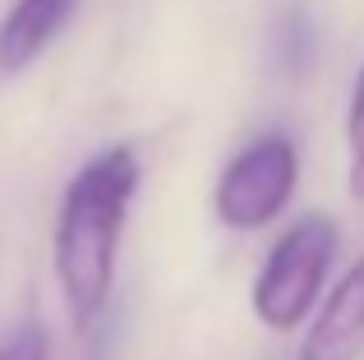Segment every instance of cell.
<instances>
[{
  "mask_svg": "<svg viewBox=\"0 0 364 360\" xmlns=\"http://www.w3.org/2000/svg\"><path fill=\"white\" fill-rule=\"evenodd\" d=\"M295 176H300V153L286 134H263L245 144L240 153L226 162L217 180V217L231 231H258L272 222L295 194Z\"/></svg>",
  "mask_w": 364,
  "mask_h": 360,
  "instance_id": "3",
  "label": "cell"
},
{
  "mask_svg": "<svg viewBox=\"0 0 364 360\" xmlns=\"http://www.w3.org/2000/svg\"><path fill=\"white\" fill-rule=\"evenodd\" d=\"M364 351V254L337 277L332 296L323 300L318 319L309 324L300 360H355Z\"/></svg>",
  "mask_w": 364,
  "mask_h": 360,
  "instance_id": "4",
  "label": "cell"
},
{
  "mask_svg": "<svg viewBox=\"0 0 364 360\" xmlns=\"http://www.w3.org/2000/svg\"><path fill=\"white\" fill-rule=\"evenodd\" d=\"M346 148H350V194L364 203V65L350 88V111H346Z\"/></svg>",
  "mask_w": 364,
  "mask_h": 360,
  "instance_id": "6",
  "label": "cell"
},
{
  "mask_svg": "<svg viewBox=\"0 0 364 360\" xmlns=\"http://www.w3.org/2000/svg\"><path fill=\"white\" fill-rule=\"evenodd\" d=\"M79 0H14L0 18V74H18L60 37Z\"/></svg>",
  "mask_w": 364,
  "mask_h": 360,
  "instance_id": "5",
  "label": "cell"
},
{
  "mask_svg": "<svg viewBox=\"0 0 364 360\" xmlns=\"http://www.w3.org/2000/svg\"><path fill=\"white\" fill-rule=\"evenodd\" d=\"M134 189H139V157L129 148H102L65 185L55 217V282L79 328H88L111 300L116 250Z\"/></svg>",
  "mask_w": 364,
  "mask_h": 360,
  "instance_id": "1",
  "label": "cell"
},
{
  "mask_svg": "<svg viewBox=\"0 0 364 360\" xmlns=\"http://www.w3.org/2000/svg\"><path fill=\"white\" fill-rule=\"evenodd\" d=\"M0 360H46V333L42 328H18V333L0 346Z\"/></svg>",
  "mask_w": 364,
  "mask_h": 360,
  "instance_id": "7",
  "label": "cell"
},
{
  "mask_svg": "<svg viewBox=\"0 0 364 360\" xmlns=\"http://www.w3.org/2000/svg\"><path fill=\"white\" fill-rule=\"evenodd\" d=\"M337 254V226L332 217L309 213L272 245L263 272L254 282V314L277 333H291L309 305L318 300V287Z\"/></svg>",
  "mask_w": 364,
  "mask_h": 360,
  "instance_id": "2",
  "label": "cell"
}]
</instances>
